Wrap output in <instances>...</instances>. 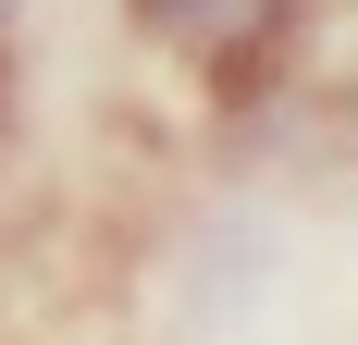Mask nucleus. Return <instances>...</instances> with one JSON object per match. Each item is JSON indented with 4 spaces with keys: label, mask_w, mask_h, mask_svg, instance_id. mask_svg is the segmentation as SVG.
Instances as JSON below:
<instances>
[{
    "label": "nucleus",
    "mask_w": 358,
    "mask_h": 345,
    "mask_svg": "<svg viewBox=\"0 0 358 345\" xmlns=\"http://www.w3.org/2000/svg\"><path fill=\"white\" fill-rule=\"evenodd\" d=\"M13 13H25V0H0V25H13Z\"/></svg>",
    "instance_id": "nucleus-2"
},
{
    "label": "nucleus",
    "mask_w": 358,
    "mask_h": 345,
    "mask_svg": "<svg viewBox=\"0 0 358 345\" xmlns=\"http://www.w3.org/2000/svg\"><path fill=\"white\" fill-rule=\"evenodd\" d=\"M124 13H136L148 50H173V62H198V74H235V62H259V50L285 37L296 0H124Z\"/></svg>",
    "instance_id": "nucleus-1"
}]
</instances>
